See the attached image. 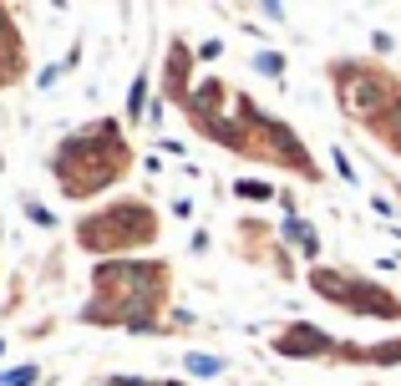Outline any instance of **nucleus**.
Here are the masks:
<instances>
[{
    "instance_id": "nucleus-3",
    "label": "nucleus",
    "mask_w": 401,
    "mask_h": 386,
    "mask_svg": "<svg viewBox=\"0 0 401 386\" xmlns=\"http://www.w3.org/2000/svg\"><path fill=\"white\" fill-rule=\"evenodd\" d=\"M239 193H249V199H269V183H239Z\"/></svg>"
},
{
    "instance_id": "nucleus-1",
    "label": "nucleus",
    "mask_w": 401,
    "mask_h": 386,
    "mask_svg": "<svg viewBox=\"0 0 401 386\" xmlns=\"http://www.w3.org/2000/svg\"><path fill=\"white\" fill-rule=\"evenodd\" d=\"M188 371H193V376H214V371H219V361H214V356H198V351H193V356H188Z\"/></svg>"
},
{
    "instance_id": "nucleus-4",
    "label": "nucleus",
    "mask_w": 401,
    "mask_h": 386,
    "mask_svg": "<svg viewBox=\"0 0 401 386\" xmlns=\"http://www.w3.org/2000/svg\"><path fill=\"white\" fill-rule=\"evenodd\" d=\"M259 72L274 76V72H280V56H269V51H264V56H259Z\"/></svg>"
},
{
    "instance_id": "nucleus-2",
    "label": "nucleus",
    "mask_w": 401,
    "mask_h": 386,
    "mask_svg": "<svg viewBox=\"0 0 401 386\" xmlns=\"http://www.w3.org/2000/svg\"><path fill=\"white\" fill-rule=\"evenodd\" d=\"M31 381H36V366H15V371L0 376V386H31Z\"/></svg>"
}]
</instances>
